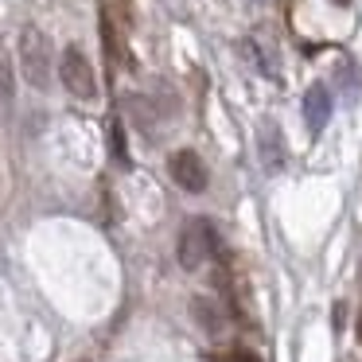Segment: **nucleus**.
<instances>
[{
  "label": "nucleus",
  "mask_w": 362,
  "mask_h": 362,
  "mask_svg": "<svg viewBox=\"0 0 362 362\" xmlns=\"http://www.w3.org/2000/svg\"><path fill=\"white\" fill-rule=\"evenodd\" d=\"M59 78H63V86H66L71 98H82V102L98 98L94 66H90V59L82 55V47H66L63 51V59H59Z\"/></svg>",
  "instance_id": "7ed1b4c3"
},
{
  "label": "nucleus",
  "mask_w": 362,
  "mask_h": 362,
  "mask_svg": "<svg viewBox=\"0 0 362 362\" xmlns=\"http://www.w3.org/2000/svg\"><path fill=\"white\" fill-rule=\"evenodd\" d=\"M110 144H113V152H117V160L125 164V136H121V125H117V121L110 125Z\"/></svg>",
  "instance_id": "1a4fd4ad"
},
{
  "label": "nucleus",
  "mask_w": 362,
  "mask_h": 362,
  "mask_svg": "<svg viewBox=\"0 0 362 362\" xmlns=\"http://www.w3.org/2000/svg\"><path fill=\"white\" fill-rule=\"evenodd\" d=\"M191 320L199 323L203 331H211V335H218V331H226V308L218 304L214 296H191Z\"/></svg>",
  "instance_id": "0eeeda50"
},
{
  "label": "nucleus",
  "mask_w": 362,
  "mask_h": 362,
  "mask_svg": "<svg viewBox=\"0 0 362 362\" xmlns=\"http://www.w3.org/2000/svg\"><path fill=\"white\" fill-rule=\"evenodd\" d=\"M218 362H261L257 354H250V351H234V354H222Z\"/></svg>",
  "instance_id": "9d476101"
},
{
  "label": "nucleus",
  "mask_w": 362,
  "mask_h": 362,
  "mask_svg": "<svg viewBox=\"0 0 362 362\" xmlns=\"http://www.w3.org/2000/svg\"><path fill=\"white\" fill-rule=\"evenodd\" d=\"M214 250H218L214 226L206 218H191L180 234V265L187 269V273H195V269H203L206 261H211Z\"/></svg>",
  "instance_id": "f03ea898"
},
{
  "label": "nucleus",
  "mask_w": 362,
  "mask_h": 362,
  "mask_svg": "<svg viewBox=\"0 0 362 362\" xmlns=\"http://www.w3.org/2000/svg\"><path fill=\"white\" fill-rule=\"evenodd\" d=\"M335 4H351V0H335Z\"/></svg>",
  "instance_id": "f8f14e48"
},
{
  "label": "nucleus",
  "mask_w": 362,
  "mask_h": 362,
  "mask_svg": "<svg viewBox=\"0 0 362 362\" xmlns=\"http://www.w3.org/2000/svg\"><path fill=\"white\" fill-rule=\"evenodd\" d=\"M168 172H172V180L180 183L183 191H191V195L206 191V168H203V160H199L191 148H180V152H175V156L168 160Z\"/></svg>",
  "instance_id": "20e7f679"
},
{
  "label": "nucleus",
  "mask_w": 362,
  "mask_h": 362,
  "mask_svg": "<svg viewBox=\"0 0 362 362\" xmlns=\"http://www.w3.org/2000/svg\"><path fill=\"white\" fill-rule=\"evenodd\" d=\"M12 102H16V78H12V63L0 59V117L12 113Z\"/></svg>",
  "instance_id": "6e6552de"
},
{
  "label": "nucleus",
  "mask_w": 362,
  "mask_h": 362,
  "mask_svg": "<svg viewBox=\"0 0 362 362\" xmlns=\"http://www.w3.org/2000/svg\"><path fill=\"white\" fill-rule=\"evenodd\" d=\"M20 71L35 90L51 86V40L40 28H24L20 32Z\"/></svg>",
  "instance_id": "f257e3e1"
},
{
  "label": "nucleus",
  "mask_w": 362,
  "mask_h": 362,
  "mask_svg": "<svg viewBox=\"0 0 362 362\" xmlns=\"http://www.w3.org/2000/svg\"><path fill=\"white\" fill-rule=\"evenodd\" d=\"M327 117H331V90L323 86V82H315V86H308V94H304V121H308L312 133H323Z\"/></svg>",
  "instance_id": "423d86ee"
},
{
  "label": "nucleus",
  "mask_w": 362,
  "mask_h": 362,
  "mask_svg": "<svg viewBox=\"0 0 362 362\" xmlns=\"http://www.w3.org/2000/svg\"><path fill=\"white\" fill-rule=\"evenodd\" d=\"M257 152H261V168H265L269 175H276L284 168V136H281V129H276L273 121H269V125H261Z\"/></svg>",
  "instance_id": "39448f33"
},
{
  "label": "nucleus",
  "mask_w": 362,
  "mask_h": 362,
  "mask_svg": "<svg viewBox=\"0 0 362 362\" xmlns=\"http://www.w3.org/2000/svg\"><path fill=\"white\" fill-rule=\"evenodd\" d=\"M358 339H362V315H358Z\"/></svg>",
  "instance_id": "9b49d317"
}]
</instances>
